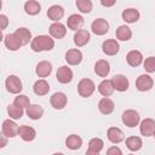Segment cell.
Listing matches in <instances>:
<instances>
[{"label": "cell", "instance_id": "obj_1", "mask_svg": "<svg viewBox=\"0 0 155 155\" xmlns=\"http://www.w3.org/2000/svg\"><path fill=\"white\" fill-rule=\"evenodd\" d=\"M54 47V40L48 35H38L30 42V48L34 52L51 51Z\"/></svg>", "mask_w": 155, "mask_h": 155}, {"label": "cell", "instance_id": "obj_2", "mask_svg": "<svg viewBox=\"0 0 155 155\" xmlns=\"http://www.w3.org/2000/svg\"><path fill=\"white\" fill-rule=\"evenodd\" d=\"M94 90H96V86H94V82L91 79H87V78L81 79L78 84V92L84 98L90 97L94 92Z\"/></svg>", "mask_w": 155, "mask_h": 155}, {"label": "cell", "instance_id": "obj_3", "mask_svg": "<svg viewBox=\"0 0 155 155\" xmlns=\"http://www.w3.org/2000/svg\"><path fill=\"white\" fill-rule=\"evenodd\" d=\"M122 122L124 125H126L127 127H136L139 122H140V116L138 114V111L133 110V109H128V110H125L122 113Z\"/></svg>", "mask_w": 155, "mask_h": 155}, {"label": "cell", "instance_id": "obj_4", "mask_svg": "<svg viewBox=\"0 0 155 155\" xmlns=\"http://www.w3.org/2000/svg\"><path fill=\"white\" fill-rule=\"evenodd\" d=\"M5 86H6V90L10 92V93H13V94H17L22 91V81L19 80L18 76L16 75H10L7 76L6 81H5Z\"/></svg>", "mask_w": 155, "mask_h": 155}, {"label": "cell", "instance_id": "obj_5", "mask_svg": "<svg viewBox=\"0 0 155 155\" xmlns=\"http://www.w3.org/2000/svg\"><path fill=\"white\" fill-rule=\"evenodd\" d=\"M111 82H113V86H114V90L119 91V92H125L128 90V86H130V81L128 79L122 75V74H117V75H114L111 78Z\"/></svg>", "mask_w": 155, "mask_h": 155}, {"label": "cell", "instance_id": "obj_6", "mask_svg": "<svg viewBox=\"0 0 155 155\" xmlns=\"http://www.w3.org/2000/svg\"><path fill=\"white\" fill-rule=\"evenodd\" d=\"M153 85H154V81H153L151 76H149V75H147V74L139 75V76L137 78V80H136V87H137V90L140 91V92H145V91L151 90Z\"/></svg>", "mask_w": 155, "mask_h": 155}, {"label": "cell", "instance_id": "obj_7", "mask_svg": "<svg viewBox=\"0 0 155 155\" xmlns=\"http://www.w3.org/2000/svg\"><path fill=\"white\" fill-rule=\"evenodd\" d=\"M18 130H19V126L12 121V120H5L2 122V126H1V131H2V134H5L6 137L8 138H13L18 134Z\"/></svg>", "mask_w": 155, "mask_h": 155}, {"label": "cell", "instance_id": "obj_8", "mask_svg": "<svg viewBox=\"0 0 155 155\" xmlns=\"http://www.w3.org/2000/svg\"><path fill=\"white\" fill-rule=\"evenodd\" d=\"M91 29L96 35H104L109 30V23L104 18H97L92 22Z\"/></svg>", "mask_w": 155, "mask_h": 155}, {"label": "cell", "instance_id": "obj_9", "mask_svg": "<svg viewBox=\"0 0 155 155\" xmlns=\"http://www.w3.org/2000/svg\"><path fill=\"white\" fill-rule=\"evenodd\" d=\"M56 78H57L58 82H61V84H69L73 80V71L69 67L62 65L57 69Z\"/></svg>", "mask_w": 155, "mask_h": 155}, {"label": "cell", "instance_id": "obj_10", "mask_svg": "<svg viewBox=\"0 0 155 155\" xmlns=\"http://www.w3.org/2000/svg\"><path fill=\"white\" fill-rule=\"evenodd\" d=\"M67 102H68L67 96H65L63 92H54V93L51 96V98H50L51 105H52L54 109H57V110L63 109V108L67 105Z\"/></svg>", "mask_w": 155, "mask_h": 155}, {"label": "cell", "instance_id": "obj_11", "mask_svg": "<svg viewBox=\"0 0 155 155\" xmlns=\"http://www.w3.org/2000/svg\"><path fill=\"white\" fill-rule=\"evenodd\" d=\"M4 44L5 46L10 50V51H17L21 48V46L23 45L22 41L18 39V36L13 33V34H7L4 36Z\"/></svg>", "mask_w": 155, "mask_h": 155}, {"label": "cell", "instance_id": "obj_12", "mask_svg": "<svg viewBox=\"0 0 155 155\" xmlns=\"http://www.w3.org/2000/svg\"><path fill=\"white\" fill-rule=\"evenodd\" d=\"M102 50L107 56H115L120 50V45L115 39H109L102 44Z\"/></svg>", "mask_w": 155, "mask_h": 155}, {"label": "cell", "instance_id": "obj_13", "mask_svg": "<svg viewBox=\"0 0 155 155\" xmlns=\"http://www.w3.org/2000/svg\"><path fill=\"white\" fill-rule=\"evenodd\" d=\"M65 61L70 65H78L82 61V53L78 48H70L65 52Z\"/></svg>", "mask_w": 155, "mask_h": 155}, {"label": "cell", "instance_id": "obj_14", "mask_svg": "<svg viewBox=\"0 0 155 155\" xmlns=\"http://www.w3.org/2000/svg\"><path fill=\"white\" fill-rule=\"evenodd\" d=\"M139 130H140V133L142 136L144 137H150L154 134L155 132V120L153 119H144L142 122H140V126H139Z\"/></svg>", "mask_w": 155, "mask_h": 155}, {"label": "cell", "instance_id": "obj_15", "mask_svg": "<svg viewBox=\"0 0 155 155\" xmlns=\"http://www.w3.org/2000/svg\"><path fill=\"white\" fill-rule=\"evenodd\" d=\"M18 136H19L24 142H31V140H34L35 137H36V131H35L33 127H30V126L22 125V126H19Z\"/></svg>", "mask_w": 155, "mask_h": 155}, {"label": "cell", "instance_id": "obj_16", "mask_svg": "<svg viewBox=\"0 0 155 155\" xmlns=\"http://www.w3.org/2000/svg\"><path fill=\"white\" fill-rule=\"evenodd\" d=\"M50 35L54 39H63L67 34V29H65V25L59 23V22H56V23H52L50 25Z\"/></svg>", "mask_w": 155, "mask_h": 155}, {"label": "cell", "instance_id": "obj_17", "mask_svg": "<svg viewBox=\"0 0 155 155\" xmlns=\"http://www.w3.org/2000/svg\"><path fill=\"white\" fill-rule=\"evenodd\" d=\"M67 25L71 30H75V31L81 30V27L84 25V18L78 13L70 15L68 17V19H67Z\"/></svg>", "mask_w": 155, "mask_h": 155}, {"label": "cell", "instance_id": "obj_18", "mask_svg": "<svg viewBox=\"0 0 155 155\" xmlns=\"http://www.w3.org/2000/svg\"><path fill=\"white\" fill-rule=\"evenodd\" d=\"M64 16V8L59 5H52L48 10H47V17L48 19L53 21L54 23L58 22L59 19H62Z\"/></svg>", "mask_w": 155, "mask_h": 155}, {"label": "cell", "instance_id": "obj_19", "mask_svg": "<svg viewBox=\"0 0 155 155\" xmlns=\"http://www.w3.org/2000/svg\"><path fill=\"white\" fill-rule=\"evenodd\" d=\"M110 71V64L108 61L105 59H99L94 64V73L101 76V78H105Z\"/></svg>", "mask_w": 155, "mask_h": 155}, {"label": "cell", "instance_id": "obj_20", "mask_svg": "<svg viewBox=\"0 0 155 155\" xmlns=\"http://www.w3.org/2000/svg\"><path fill=\"white\" fill-rule=\"evenodd\" d=\"M126 61H127L128 65H131V67H139L143 62V54L137 50H132L127 53Z\"/></svg>", "mask_w": 155, "mask_h": 155}, {"label": "cell", "instance_id": "obj_21", "mask_svg": "<svg viewBox=\"0 0 155 155\" xmlns=\"http://www.w3.org/2000/svg\"><path fill=\"white\" fill-rule=\"evenodd\" d=\"M51 71H52V64L47 61L39 62L36 68H35V73L39 78H46L51 74Z\"/></svg>", "mask_w": 155, "mask_h": 155}, {"label": "cell", "instance_id": "obj_22", "mask_svg": "<svg viewBox=\"0 0 155 155\" xmlns=\"http://www.w3.org/2000/svg\"><path fill=\"white\" fill-rule=\"evenodd\" d=\"M88 41H90V33H88L87 30L81 29V30L75 31V34H74V44H75L78 47L85 46Z\"/></svg>", "mask_w": 155, "mask_h": 155}, {"label": "cell", "instance_id": "obj_23", "mask_svg": "<svg viewBox=\"0 0 155 155\" xmlns=\"http://www.w3.org/2000/svg\"><path fill=\"white\" fill-rule=\"evenodd\" d=\"M98 109H99V111L102 113V114H104V115H109V114H111L113 111H114V109H115V104H114V102L110 99V98H102L101 101H99V103H98Z\"/></svg>", "mask_w": 155, "mask_h": 155}, {"label": "cell", "instance_id": "obj_24", "mask_svg": "<svg viewBox=\"0 0 155 155\" xmlns=\"http://www.w3.org/2000/svg\"><path fill=\"white\" fill-rule=\"evenodd\" d=\"M107 137L111 143L117 144L124 140V132L119 127H109L107 132Z\"/></svg>", "mask_w": 155, "mask_h": 155}, {"label": "cell", "instance_id": "obj_25", "mask_svg": "<svg viewBox=\"0 0 155 155\" xmlns=\"http://www.w3.org/2000/svg\"><path fill=\"white\" fill-rule=\"evenodd\" d=\"M33 91H34V93H35L36 96H45V94H47L48 91H50V85H48V82H47L46 80H44V79L38 80V81H35V84H34V86H33Z\"/></svg>", "mask_w": 155, "mask_h": 155}, {"label": "cell", "instance_id": "obj_26", "mask_svg": "<svg viewBox=\"0 0 155 155\" xmlns=\"http://www.w3.org/2000/svg\"><path fill=\"white\" fill-rule=\"evenodd\" d=\"M82 145V139L78 134H70L65 139V147L70 150H78Z\"/></svg>", "mask_w": 155, "mask_h": 155}, {"label": "cell", "instance_id": "obj_27", "mask_svg": "<svg viewBox=\"0 0 155 155\" xmlns=\"http://www.w3.org/2000/svg\"><path fill=\"white\" fill-rule=\"evenodd\" d=\"M122 19L126 23H136L139 19V11L136 8H126L122 11Z\"/></svg>", "mask_w": 155, "mask_h": 155}, {"label": "cell", "instance_id": "obj_28", "mask_svg": "<svg viewBox=\"0 0 155 155\" xmlns=\"http://www.w3.org/2000/svg\"><path fill=\"white\" fill-rule=\"evenodd\" d=\"M98 92L103 97H105V98H108L109 96H111L113 92H114V86H113L111 80H103L98 85Z\"/></svg>", "mask_w": 155, "mask_h": 155}, {"label": "cell", "instance_id": "obj_29", "mask_svg": "<svg viewBox=\"0 0 155 155\" xmlns=\"http://www.w3.org/2000/svg\"><path fill=\"white\" fill-rule=\"evenodd\" d=\"M44 114V109L39 104H30L27 108V115L31 120H39Z\"/></svg>", "mask_w": 155, "mask_h": 155}, {"label": "cell", "instance_id": "obj_30", "mask_svg": "<svg viewBox=\"0 0 155 155\" xmlns=\"http://www.w3.org/2000/svg\"><path fill=\"white\" fill-rule=\"evenodd\" d=\"M115 35H116V39H119L121 41H127L132 36V30L127 25H120L115 30Z\"/></svg>", "mask_w": 155, "mask_h": 155}, {"label": "cell", "instance_id": "obj_31", "mask_svg": "<svg viewBox=\"0 0 155 155\" xmlns=\"http://www.w3.org/2000/svg\"><path fill=\"white\" fill-rule=\"evenodd\" d=\"M143 145V142L140 139V137L137 136H131L126 139V147L131 150V151H138Z\"/></svg>", "mask_w": 155, "mask_h": 155}, {"label": "cell", "instance_id": "obj_32", "mask_svg": "<svg viewBox=\"0 0 155 155\" xmlns=\"http://www.w3.org/2000/svg\"><path fill=\"white\" fill-rule=\"evenodd\" d=\"M24 11H25L28 15H30V16H35V15L40 13L41 6H40V4H39L38 1H35V0H29V1H27V2L24 4Z\"/></svg>", "mask_w": 155, "mask_h": 155}, {"label": "cell", "instance_id": "obj_33", "mask_svg": "<svg viewBox=\"0 0 155 155\" xmlns=\"http://www.w3.org/2000/svg\"><path fill=\"white\" fill-rule=\"evenodd\" d=\"M15 34L18 36V39L22 41L23 45L29 44V41L31 40V33H30V30L27 29V28H18V29H16Z\"/></svg>", "mask_w": 155, "mask_h": 155}, {"label": "cell", "instance_id": "obj_34", "mask_svg": "<svg viewBox=\"0 0 155 155\" xmlns=\"http://www.w3.org/2000/svg\"><path fill=\"white\" fill-rule=\"evenodd\" d=\"M7 113H8L10 117L17 120V119H21V117L23 116V113H24V111H23V108H22V107H18V105H16L15 103H12V104H10V105L7 107Z\"/></svg>", "mask_w": 155, "mask_h": 155}, {"label": "cell", "instance_id": "obj_35", "mask_svg": "<svg viewBox=\"0 0 155 155\" xmlns=\"http://www.w3.org/2000/svg\"><path fill=\"white\" fill-rule=\"evenodd\" d=\"M76 7L82 13H88L92 10V1L91 0H76Z\"/></svg>", "mask_w": 155, "mask_h": 155}, {"label": "cell", "instance_id": "obj_36", "mask_svg": "<svg viewBox=\"0 0 155 155\" xmlns=\"http://www.w3.org/2000/svg\"><path fill=\"white\" fill-rule=\"evenodd\" d=\"M103 147H104V142L101 138H92L88 142V149L90 150H93V151L99 153L103 149Z\"/></svg>", "mask_w": 155, "mask_h": 155}, {"label": "cell", "instance_id": "obj_37", "mask_svg": "<svg viewBox=\"0 0 155 155\" xmlns=\"http://www.w3.org/2000/svg\"><path fill=\"white\" fill-rule=\"evenodd\" d=\"M13 103H15L16 105H18V107H22V108H28V107L30 105V101H29V98H28L25 94H19V96H17V97L15 98Z\"/></svg>", "mask_w": 155, "mask_h": 155}, {"label": "cell", "instance_id": "obj_38", "mask_svg": "<svg viewBox=\"0 0 155 155\" xmlns=\"http://www.w3.org/2000/svg\"><path fill=\"white\" fill-rule=\"evenodd\" d=\"M144 69L148 71V73H155V57L151 56V57H148L145 61H144Z\"/></svg>", "mask_w": 155, "mask_h": 155}, {"label": "cell", "instance_id": "obj_39", "mask_svg": "<svg viewBox=\"0 0 155 155\" xmlns=\"http://www.w3.org/2000/svg\"><path fill=\"white\" fill-rule=\"evenodd\" d=\"M105 155H122V151H121V149H120L119 147L113 145V147H110V148L107 150V154H105Z\"/></svg>", "mask_w": 155, "mask_h": 155}, {"label": "cell", "instance_id": "obj_40", "mask_svg": "<svg viewBox=\"0 0 155 155\" xmlns=\"http://www.w3.org/2000/svg\"><path fill=\"white\" fill-rule=\"evenodd\" d=\"M8 24V19L5 15H0V30H4Z\"/></svg>", "mask_w": 155, "mask_h": 155}, {"label": "cell", "instance_id": "obj_41", "mask_svg": "<svg viewBox=\"0 0 155 155\" xmlns=\"http://www.w3.org/2000/svg\"><path fill=\"white\" fill-rule=\"evenodd\" d=\"M101 4H102L103 6H107V7H109V6H113V5H115V0H111V1H104V0H102V1H101Z\"/></svg>", "mask_w": 155, "mask_h": 155}, {"label": "cell", "instance_id": "obj_42", "mask_svg": "<svg viewBox=\"0 0 155 155\" xmlns=\"http://www.w3.org/2000/svg\"><path fill=\"white\" fill-rule=\"evenodd\" d=\"M85 155H99V153H97V151H93V150H90V149H88V150L86 151V154H85Z\"/></svg>", "mask_w": 155, "mask_h": 155}, {"label": "cell", "instance_id": "obj_43", "mask_svg": "<svg viewBox=\"0 0 155 155\" xmlns=\"http://www.w3.org/2000/svg\"><path fill=\"white\" fill-rule=\"evenodd\" d=\"M5 137H6V136H5V134H2V142H1V145H0L1 148H4V147L6 145V138H5Z\"/></svg>", "mask_w": 155, "mask_h": 155}, {"label": "cell", "instance_id": "obj_44", "mask_svg": "<svg viewBox=\"0 0 155 155\" xmlns=\"http://www.w3.org/2000/svg\"><path fill=\"white\" fill-rule=\"evenodd\" d=\"M52 155H64V154H62V153H54V154H52Z\"/></svg>", "mask_w": 155, "mask_h": 155}, {"label": "cell", "instance_id": "obj_45", "mask_svg": "<svg viewBox=\"0 0 155 155\" xmlns=\"http://www.w3.org/2000/svg\"><path fill=\"white\" fill-rule=\"evenodd\" d=\"M153 136H154V138H155V132H154V134H153Z\"/></svg>", "mask_w": 155, "mask_h": 155}, {"label": "cell", "instance_id": "obj_46", "mask_svg": "<svg viewBox=\"0 0 155 155\" xmlns=\"http://www.w3.org/2000/svg\"><path fill=\"white\" fill-rule=\"evenodd\" d=\"M130 155H133V154H130Z\"/></svg>", "mask_w": 155, "mask_h": 155}]
</instances>
